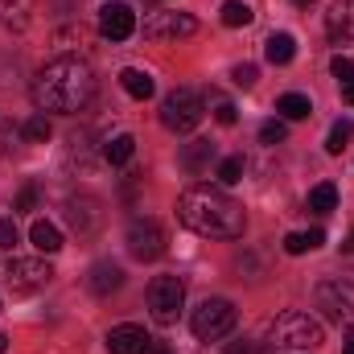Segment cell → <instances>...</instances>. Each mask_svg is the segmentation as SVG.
Masks as SVG:
<instances>
[{"instance_id":"cell-1","label":"cell","mask_w":354,"mask_h":354,"mask_svg":"<svg viewBox=\"0 0 354 354\" xmlns=\"http://www.w3.org/2000/svg\"><path fill=\"white\" fill-rule=\"evenodd\" d=\"M95 99V71L83 58H54L37 71L33 79V103L37 111L54 115H75Z\"/></svg>"},{"instance_id":"cell-2","label":"cell","mask_w":354,"mask_h":354,"mask_svg":"<svg viewBox=\"0 0 354 354\" xmlns=\"http://www.w3.org/2000/svg\"><path fill=\"white\" fill-rule=\"evenodd\" d=\"M177 218L202 239H239L243 235V206L214 185H189L177 198Z\"/></svg>"},{"instance_id":"cell-3","label":"cell","mask_w":354,"mask_h":354,"mask_svg":"<svg viewBox=\"0 0 354 354\" xmlns=\"http://www.w3.org/2000/svg\"><path fill=\"white\" fill-rule=\"evenodd\" d=\"M272 342H276L280 351H288V354L317 351V346L326 342V330H322L317 317H309V313H301V309H288V313L276 317V326H272Z\"/></svg>"},{"instance_id":"cell-4","label":"cell","mask_w":354,"mask_h":354,"mask_svg":"<svg viewBox=\"0 0 354 354\" xmlns=\"http://www.w3.org/2000/svg\"><path fill=\"white\" fill-rule=\"evenodd\" d=\"M235 322H239V313H235L231 301H223V297H206V301L194 309L189 330H194L198 342H218V338H227V334L235 330Z\"/></svg>"},{"instance_id":"cell-5","label":"cell","mask_w":354,"mask_h":354,"mask_svg":"<svg viewBox=\"0 0 354 354\" xmlns=\"http://www.w3.org/2000/svg\"><path fill=\"white\" fill-rule=\"evenodd\" d=\"M145 301H149V317L157 326H177V317L185 309V284H181V276H153Z\"/></svg>"},{"instance_id":"cell-6","label":"cell","mask_w":354,"mask_h":354,"mask_svg":"<svg viewBox=\"0 0 354 354\" xmlns=\"http://www.w3.org/2000/svg\"><path fill=\"white\" fill-rule=\"evenodd\" d=\"M202 115H206V103L198 99V91L189 87H177L165 95V103H161V124L177 132V136H185V132H194L198 124H202Z\"/></svg>"},{"instance_id":"cell-7","label":"cell","mask_w":354,"mask_h":354,"mask_svg":"<svg viewBox=\"0 0 354 354\" xmlns=\"http://www.w3.org/2000/svg\"><path fill=\"white\" fill-rule=\"evenodd\" d=\"M313 301H317V309H322L326 322H334V326H351L354 322V284L351 280H342V276L322 280L317 292H313Z\"/></svg>"},{"instance_id":"cell-8","label":"cell","mask_w":354,"mask_h":354,"mask_svg":"<svg viewBox=\"0 0 354 354\" xmlns=\"http://www.w3.org/2000/svg\"><path fill=\"white\" fill-rule=\"evenodd\" d=\"M128 256L140 260V264L161 260L165 256V231L153 218H132V227H128Z\"/></svg>"},{"instance_id":"cell-9","label":"cell","mask_w":354,"mask_h":354,"mask_svg":"<svg viewBox=\"0 0 354 354\" xmlns=\"http://www.w3.org/2000/svg\"><path fill=\"white\" fill-rule=\"evenodd\" d=\"M50 276H54V268L46 264V260H21V256L8 260V284H12V292H37V288L50 284Z\"/></svg>"},{"instance_id":"cell-10","label":"cell","mask_w":354,"mask_h":354,"mask_svg":"<svg viewBox=\"0 0 354 354\" xmlns=\"http://www.w3.org/2000/svg\"><path fill=\"white\" fill-rule=\"evenodd\" d=\"M99 33H103L107 41H128V37L136 33V12H132L124 0H107V4L99 8Z\"/></svg>"},{"instance_id":"cell-11","label":"cell","mask_w":354,"mask_h":354,"mask_svg":"<svg viewBox=\"0 0 354 354\" xmlns=\"http://www.w3.org/2000/svg\"><path fill=\"white\" fill-rule=\"evenodd\" d=\"M198 33V21L189 12H149L145 17V37L149 41H165V37H189Z\"/></svg>"},{"instance_id":"cell-12","label":"cell","mask_w":354,"mask_h":354,"mask_svg":"<svg viewBox=\"0 0 354 354\" xmlns=\"http://www.w3.org/2000/svg\"><path fill=\"white\" fill-rule=\"evenodd\" d=\"M149 342H153V338H149L140 326H132V322L107 330V351L111 354H145L149 351Z\"/></svg>"},{"instance_id":"cell-13","label":"cell","mask_w":354,"mask_h":354,"mask_svg":"<svg viewBox=\"0 0 354 354\" xmlns=\"http://www.w3.org/2000/svg\"><path fill=\"white\" fill-rule=\"evenodd\" d=\"M326 25L334 41H354V0H334L326 12Z\"/></svg>"},{"instance_id":"cell-14","label":"cell","mask_w":354,"mask_h":354,"mask_svg":"<svg viewBox=\"0 0 354 354\" xmlns=\"http://www.w3.org/2000/svg\"><path fill=\"white\" fill-rule=\"evenodd\" d=\"M87 284H91V292H95V297H111V292H120V284H124V268L103 260V264L91 268Z\"/></svg>"},{"instance_id":"cell-15","label":"cell","mask_w":354,"mask_h":354,"mask_svg":"<svg viewBox=\"0 0 354 354\" xmlns=\"http://www.w3.org/2000/svg\"><path fill=\"white\" fill-rule=\"evenodd\" d=\"M264 58L272 66H288L292 58H297V41H292V33H272L264 41Z\"/></svg>"},{"instance_id":"cell-16","label":"cell","mask_w":354,"mask_h":354,"mask_svg":"<svg viewBox=\"0 0 354 354\" xmlns=\"http://www.w3.org/2000/svg\"><path fill=\"white\" fill-rule=\"evenodd\" d=\"M29 239H33V248H37V252H46V256L62 252V231H58L50 218H37V223H33V231H29Z\"/></svg>"},{"instance_id":"cell-17","label":"cell","mask_w":354,"mask_h":354,"mask_svg":"<svg viewBox=\"0 0 354 354\" xmlns=\"http://www.w3.org/2000/svg\"><path fill=\"white\" fill-rule=\"evenodd\" d=\"M210 161H214V145L210 140H194V145L181 149V169H189V174H202Z\"/></svg>"},{"instance_id":"cell-18","label":"cell","mask_w":354,"mask_h":354,"mask_svg":"<svg viewBox=\"0 0 354 354\" xmlns=\"http://www.w3.org/2000/svg\"><path fill=\"white\" fill-rule=\"evenodd\" d=\"M120 87L128 91L132 99H149V95L157 91V83H153V75H149V71H136V66H128V71H120Z\"/></svg>"},{"instance_id":"cell-19","label":"cell","mask_w":354,"mask_h":354,"mask_svg":"<svg viewBox=\"0 0 354 354\" xmlns=\"http://www.w3.org/2000/svg\"><path fill=\"white\" fill-rule=\"evenodd\" d=\"M132 153H136V140H132L128 132H120V136H111V140L103 145V161H107V165H128Z\"/></svg>"},{"instance_id":"cell-20","label":"cell","mask_w":354,"mask_h":354,"mask_svg":"<svg viewBox=\"0 0 354 354\" xmlns=\"http://www.w3.org/2000/svg\"><path fill=\"white\" fill-rule=\"evenodd\" d=\"M206 107H210V115L223 124V128H231L235 120H239V111H235V103L223 95V91H206Z\"/></svg>"},{"instance_id":"cell-21","label":"cell","mask_w":354,"mask_h":354,"mask_svg":"<svg viewBox=\"0 0 354 354\" xmlns=\"http://www.w3.org/2000/svg\"><path fill=\"white\" fill-rule=\"evenodd\" d=\"M309 210H313V214H330V210H338V189H334V181H322V185L309 189Z\"/></svg>"},{"instance_id":"cell-22","label":"cell","mask_w":354,"mask_h":354,"mask_svg":"<svg viewBox=\"0 0 354 354\" xmlns=\"http://www.w3.org/2000/svg\"><path fill=\"white\" fill-rule=\"evenodd\" d=\"M276 111H280L284 120H305V115L313 111V103H309L305 95H297V91H288V95H280V99H276Z\"/></svg>"},{"instance_id":"cell-23","label":"cell","mask_w":354,"mask_h":354,"mask_svg":"<svg viewBox=\"0 0 354 354\" xmlns=\"http://www.w3.org/2000/svg\"><path fill=\"white\" fill-rule=\"evenodd\" d=\"M252 21H256L252 4H243V0H227V4H223V25H231V29H243V25H252Z\"/></svg>"},{"instance_id":"cell-24","label":"cell","mask_w":354,"mask_h":354,"mask_svg":"<svg viewBox=\"0 0 354 354\" xmlns=\"http://www.w3.org/2000/svg\"><path fill=\"white\" fill-rule=\"evenodd\" d=\"M351 136H354V124H351V120H338V124L330 128V136H326V153H330V157H338V153L351 145Z\"/></svg>"},{"instance_id":"cell-25","label":"cell","mask_w":354,"mask_h":354,"mask_svg":"<svg viewBox=\"0 0 354 354\" xmlns=\"http://www.w3.org/2000/svg\"><path fill=\"white\" fill-rule=\"evenodd\" d=\"M21 132H25V140H29V145H46L54 128H50L46 111H37V115H29V120H25V128H21Z\"/></svg>"},{"instance_id":"cell-26","label":"cell","mask_w":354,"mask_h":354,"mask_svg":"<svg viewBox=\"0 0 354 354\" xmlns=\"http://www.w3.org/2000/svg\"><path fill=\"white\" fill-rule=\"evenodd\" d=\"M218 181H223V185L243 181V157H223V161H218Z\"/></svg>"},{"instance_id":"cell-27","label":"cell","mask_w":354,"mask_h":354,"mask_svg":"<svg viewBox=\"0 0 354 354\" xmlns=\"http://www.w3.org/2000/svg\"><path fill=\"white\" fill-rule=\"evenodd\" d=\"M284 136H288L284 120H264V124H260V140H264V145H280Z\"/></svg>"},{"instance_id":"cell-28","label":"cell","mask_w":354,"mask_h":354,"mask_svg":"<svg viewBox=\"0 0 354 354\" xmlns=\"http://www.w3.org/2000/svg\"><path fill=\"white\" fill-rule=\"evenodd\" d=\"M330 71H334V79H338V83H354V58H351V54H334Z\"/></svg>"},{"instance_id":"cell-29","label":"cell","mask_w":354,"mask_h":354,"mask_svg":"<svg viewBox=\"0 0 354 354\" xmlns=\"http://www.w3.org/2000/svg\"><path fill=\"white\" fill-rule=\"evenodd\" d=\"M29 4H33V0H0V12H4V21H8V25H12V21L21 25V21H25V12H29Z\"/></svg>"},{"instance_id":"cell-30","label":"cell","mask_w":354,"mask_h":354,"mask_svg":"<svg viewBox=\"0 0 354 354\" xmlns=\"http://www.w3.org/2000/svg\"><path fill=\"white\" fill-rule=\"evenodd\" d=\"M231 79H235V87H256V79H260V71H256V62H239L235 71H231Z\"/></svg>"},{"instance_id":"cell-31","label":"cell","mask_w":354,"mask_h":354,"mask_svg":"<svg viewBox=\"0 0 354 354\" xmlns=\"http://www.w3.org/2000/svg\"><path fill=\"white\" fill-rule=\"evenodd\" d=\"M17 239H21L17 223H12V218H0V252H12V248H17Z\"/></svg>"},{"instance_id":"cell-32","label":"cell","mask_w":354,"mask_h":354,"mask_svg":"<svg viewBox=\"0 0 354 354\" xmlns=\"http://www.w3.org/2000/svg\"><path fill=\"white\" fill-rule=\"evenodd\" d=\"M284 252H288V256H305V252H309V239H305V231H292V235H284Z\"/></svg>"},{"instance_id":"cell-33","label":"cell","mask_w":354,"mask_h":354,"mask_svg":"<svg viewBox=\"0 0 354 354\" xmlns=\"http://www.w3.org/2000/svg\"><path fill=\"white\" fill-rule=\"evenodd\" d=\"M33 206H37V189H33V185H25V189L17 194V210H33Z\"/></svg>"},{"instance_id":"cell-34","label":"cell","mask_w":354,"mask_h":354,"mask_svg":"<svg viewBox=\"0 0 354 354\" xmlns=\"http://www.w3.org/2000/svg\"><path fill=\"white\" fill-rule=\"evenodd\" d=\"M227 354H260V342H248V338H243V342H231Z\"/></svg>"},{"instance_id":"cell-35","label":"cell","mask_w":354,"mask_h":354,"mask_svg":"<svg viewBox=\"0 0 354 354\" xmlns=\"http://www.w3.org/2000/svg\"><path fill=\"white\" fill-rule=\"evenodd\" d=\"M305 239H309V252H317L322 243H326V231L317 227V231H305Z\"/></svg>"},{"instance_id":"cell-36","label":"cell","mask_w":354,"mask_h":354,"mask_svg":"<svg viewBox=\"0 0 354 354\" xmlns=\"http://www.w3.org/2000/svg\"><path fill=\"white\" fill-rule=\"evenodd\" d=\"M145 354H174V351H169L165 342H149V351H145Z\"/></svg>"},{"instance_id":"cell-37","label":"cell","mask_w":354,"mask_h":354,"mask_svg":"<svg viewBox=\"0 0 354 354\" xmlns=\"http://www.w3.org/2000/svg\"><path fill=\"white\" fill-rule=\"evenodd\" d=\"M342 354H354V330H346V338H342Z\"/></svg>"},{"instance_id":"cell-38","label":"cell","mask_w":354,"mask_h":354,"mask_svg":"<svg viewBox=\"0 0 354 354\" xmlns=\"http://www.w3.org/2000/svg\"><path fill=\"white\" fill-rule=\"evenodd\" d=\"M342 99H346V103L354 107V83H342Z\"/></svg>"},{"instance_id":"cell-39","label":"cell","mask_w":354,"mask_h":354,"mask_svg":"<svg viewBox=\"0 0 354 354\" xmlns=\"http://www.w3.org/2000/svg\"><path fill=\"white\" fill-rule=\"evenodd\" d=\"M342 252H354V231H351V239H346V243H342Z\"/></svg>"},{"instance_id":"cell-40","label":"cell","mask_w":354,"mask_h":354,"mask_svg":"<svg viewBox=\"0 0 354 354\" xmlns=\"http://www.w3.org/2000/svg\"><path fill=\"white\" fill-rule=\"evenodd\" d=\"M8 351V338H4V334H0V354Z\"/></svg>"},{"instance_id":"cell-41","label":"cell","mask_w":354,"mask_h":354,"mask_svg":"<svg viewBox=\"0 0 354 354\" xmlns=\"http://www.w3.org/2000/svg\"><path fill=\"white\" fill-rule=\"evenodd\" d=\"M292 4H301V8H309V4H313V0H292Z\"/></svg>"}]
</instances>
